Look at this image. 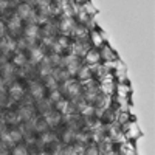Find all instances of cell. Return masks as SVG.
Here are the masks:
<instances>
[{
    "label": "cell",
    "instance_id": "6da1fadb",
    "mask_svg": "<svg viewBox=\"0 0 155 155\" xmlns=\"http://www.w3.org/2000/svg\"><path fill=\"white\" fill-rule=\"evenodd\" d=\"M64 90L73 98H76L78 95H79V85H78L74 81H71V79H67L65 82H64Z\"/></svg>",
    "mask_w": 155,
    "mask_h": 155
},
{
    "label": "cell",
    "instance_id": "7a4b0ae2",
    "mask_svg": "<svg viewBox=\"0 0 155 155\" xmlns=\"http://www.w3.org/2000/svg\"><path fill=\"white\" fill-rule=\"evenodd\" d=\"M16 48V42L12 41L11 37H2L0 39V50L3 51V53H11L12 50Z\"/></svg>",
    "mask_w": 155,
    "mask_h": 155
},
{
    "label": "cell",
    "instance_id": "3957f363",
    "mask_svg": "<svg viewBox=\"0 0 155 155\" xmlns=\"http://www.w3.org/2000/svg\"><path fill=\"white\" fill-rule=\"evenodd\" d=\"M34 14V11L30 5H19L17 6V17L19 19H30Z\"/></svg>",
    "mask_w": 155,
    "mask_h": 155
},
{
    "label": "cell",
    "instance_id": "277c9868",
    "mask_svg": "<svg viewBox=\"0 0 155 155\" xmlns=\"http://www.w3.org/2000/svg\"><path fill=\"white\" fill-rule=\"evenodd\" d=\"M30 93L36 99H42V96H44V87L39 84V82H33L30 85Z\"/></svg>",
    "mask_w": 155,
    "mask_h": 155
},
{
    "label": "cell",
    "instance_id": "5b68a950",
    "mask_svg": "<svg viewBox=\"0 0 155 155\" xmlns=\"http://www.w3.org/2000/svg\"><path fill=\"white\" fill-rule=\"evenodd\" d=\"M59 121H61V115L59 113H56L53 110H50L48 113H45V123H47V126H56V124H59Z\"/></svg>",
    "mask_w": 155,
    "mask_h": 155
},
{
    "label": "cell",
    "instance_id": "8992f818",
    "mask_svg": "<svg viewBox=\"0 0 155 155\" xmlns=\"http://www.w3.org/2000/svg\"><path fill=\"white\" fill-rule=\"evenodd\" d=\"M74 28H76V25H74V20L71 17H65V19L62 20V23H61V30L65 33V34L71 33Z\"/></svg>",
    "mask_w": 155,
    "mask_h": 155
},
{
    "label": "cell",
    "instance_id": "52a82bcc",
    "mask_svg": "<svg viewBox=\"0 0 155 155\" xmlns=\"http://www.w3.org/2000/svg\"><path fill=\"white\" fill-rule=\"evenodd\" d=\"M14 73H16V70H14V65H12V64H3L2 65V74L5 78L3 81H9L11 78L14 76Z\"/></svg>",
    "mask_w": 155,
    "mask_h": 155
},
{
    "label": "cell",
    "instance_id": "ba28073f",
    "mask_svg": "<svg viewBox=\"0 0 155 155\" xmlns=\"http://www.w3.org/2000/svg\"><path fill=\"white\" fill-rule=\"evenodd\" d=\"M9 96L12 99H20L23 96V88L19 85V84H12L9 87Z\"/></svg>",
    "mask_w": 155,
    "mask_h": 155
},
{
    "label": "cell",
    "instance_id": "9c48e42d",
    "mask_svg": "<svg viewBox=\"0 0 155 155\" xmlns=\"http://www.w3.org/2000/svg\"><path fill=\"white\" fill-rule=\"evenodd\" d=\"M42 61H44V51L41 48L33 47L31 48V64H39Z\"/></svg>",
    "mask_w": 155,
    "mask_h": 155
},
{
    "label": "cell",
    "instance_id": "30bf717a",
    "mask_svg": "<svg viewBox=\"0 0 155 155\" xmlns=\"http://www.w3.org/2000/svg\"><path fill=\"white\" fill-rule=\"evenodd\" d=\"M17 115L20 116V120H27V121H30V120H31V116H33V109H31V106H23V107L17 112Z\"/></svg>",
    "mask_w": 155,
    "mask_h": 155
},
{
    "label": "cell",
    "instance_id": "8fae6325",
    "mask_svg": "<svg viewBox=\"0 0 155 155\" xmlns=\"http://www.w3.org/2000/svg\"><path fill=\"white\" fill-rule=\"evenodd\" d=\"M37 33H39V27H37L36 23H30L28 27H27V30H25V36L30 37V39H36Z\"/></svg>",
    "mask_w": 155,
    "mask_h": 155
},
{
    "label": "cell",
    "instance_id": "7c38bea8",
    "mask_svg": "<svg viewBox=\"0 0 155 155\" xmlns=\"http://www.w3.org/2000/svg\"><path fill=\"white\" fill-rule=\"evenodd\" d=\"M37 106H39V110L45 115V113H48V112L51 110V107H50V106H51V101H50V99H45V101H44V99H39V104H37Z\"/></svg>",
    "mask_w": 155,
    "mask_h": 155
},
{
    "label": "cell",
    "instance_id": "4fadbf2b",
    "mask_svg": "<svg viewBox=\"0 0 155 155\" xmlns=\"http://www.w3.org/2000/svg\"><path fill=\"white\" fill-rule=\"evenodd\" d=\"M51 62H50V59H45L44 61V64H42V67H41V74L42 76H50L51 74Z\"/></svg>",
    "mask_w": 155,
    "mask_h": 155
},
{
    "label": "cell",
    "instance_id": "5bb4252c",
    "mask_svg": "<svg viewBox=\"0 0 155 155\" xmlns=\"http://www.w3.org/2000/svg\"><path fill=\"white\" fill-rule=\"evenodd\" d=\"M58 110L61 113H68L70 112V104H68V101H64V99H59L58 101V104H56Z\"/></svg>",
    "mask_w": 155,
    "mask_h": 155
},
{
    "label": "cell",
    "instance_id": "9a60e30c",
    "mask_svg": "<svg viewBox=\"0 0 155 155\" xmlns=\"http://www.w3.org/2000/svg\"><path fill=\"white\" fill-rule=\"evenodd\" d=\"M8 28H9L12 33L19 31V30H20V19H19V17H12V19L9 20V23H8Z\"/></svg>",
    "mask_w": 155,
    "mask_h": 155
},
{
    "label": "cell",
    "instance_id": "2e32d148",
    "mask_svg": "<svg viewBox=\"0 0 155 155\" xmlns=\"http://www.w3.org/2000/svg\"><path fill=\"white\" fill-rule=\"evenodd\" d=\"M85 56H87V62L88 64H96L99 61V58H101L98 51H87Z\"/></svg>",
    "mask_w": 155,
    "mask_h": 155
},
{
    "label": "cell",
    "instance_id": "e0dca14e",
    "mask_svg": "<svg viewBox=\"0 0 155 155\" xmlns=\"http://www.w3.org/2000/svg\"><path fill=\"white\" fill-rule=\"evenodd\" d=\"M54 140H56V137L51 132H44L42 137H41V143L42 144H50V143H53Z\"/></svg>",
    "mask_w": 155,
    "mask_h": 155
},
{
    "label": "cell",
    "instance_id": "ac0fdd59",
    "mask_svg": "<svg viewBox=\"0 0 155 155\" xmlns=\"http://www.w3.org/2000/svg\"><path fill=\"white\" fill-rule=\"evenodd\" d=\"M127 137H129V138L140 137V129H138V126H137L135 123H132V124H130V127L127 129Z\"/></svg>",
    "mask_w": 155,
    "mask_h": 155
},
{
    "label": "cell",
    "instance_id": "d6986e66",
    "mask_svg": "<svg viewBox=\"0 0 155 155\" xmlns=\"http://www.w3.org/2000/svg\"><path fill=\"white\" fill-rule=\"evenodd\" d=\"M8 134H9V138H11V143H12V144L19 143V141L22 140V134H20L19 130H9Z\"/></svg>",
    "mask_w": 155,
    "mask_h": 155
},
{
    "label": "cell",
    "instance_id": "ffe728a7",
    "mask_svg": "<svg viewBox=\"0 0 155 155\" xmlns=\"http://www.w3.org/2000/svg\"><path fill=\"white\" fill-rule=\"evenodd\" d=\"M99 56H102L104 59H107V61H110V59H115V54H113V51L109 48V47H106L104 50H102V53L99 54Z\"/></svg>",
    "mask_w": 155,
    "mask_h": 155
},
{
    "label": "cell",
    "instance_id": "44dd1931",
    "mask_svg": "<svg viewBox=\"0 0 155 155\" xmlns=\"http://www.w3.org/2000/svg\"><path fill=\"white\" fill-rule=\"evenodd\" d=\"M56 84H58V81L54 79L53 76H51V74H50V76H47V87H48V88L54 90V88H56Z\"/></svg>",
    "mask_w": 155,
    "mask_h": 155
},
{
    "label": "cell",
    "instance_id": "7402d4cb",
    "mask_svg": "<svg viewBox=\"0 0 155 155\" xmlns=\"http://www.w3.org/2000/svg\"><path fill=\"white\" fill-rule=\"evenodd\" d=\"M92 41H93L95 45H101L104 39H102V34H101V33H93V34H92Z\"/></svg>",
    "mask_w": 155,
    "mask_h": 155
},
{
    "label": "cell",
    "instance_id": "603a6c76",
    "mask_svg": "<svg viewBox=\"0 0 155 155\" xmlns=\"http://www.w3.org/2000/svg\"><path fill=\"white\" fill-rule=\"evenodd\" d=\"M12 155H28V150L23 146H16L14 150H12Z\"/></svg>",
    "mask_w": 155,
    "mask_h": 155
},
{
    "label": "cell",
    "instance_id": "cb8c5ba5",
    "mask_svg": "<svg viewBox=\"0 0 155 155\" xmlns=\"http://www.w3.org/2000/svg\"><path fill=\"white\" fill-rule=\"evenodd\" d=\"M73 51H74V56H76V54H84V53H85V47H84L82 44H76V45L73 47Z\"/></svg>",
    "mask_w": 155,
    "mask_h": 155
},
{
    "label": "cell",
    "instance_id": "d4e9b609",
    "mask_svg": "<svg viewBox=\"0 0 155 155\" xmlns=\"http://www.w3.org/2000/svg\"><path fill=\"white\" fill-rule=\"evenodd\" d=\"M27 62V59H25V56L22 53H17L16 58H14V64H17V65H23V64Z\"/></svg>",
    "mask_w": 155,
    "mask_h": 155
},
{
    "label": "cell",
    "instance_id": "484cf974",
    "mask_svg": "<svg viewBox=\"0 0 155 155\" xmlns=\"http://www.w3.org/2000/svg\"><path fill=\"white\" fill-rule=\"evenodd\" d=\"M82 11L85 12V14H93V12H95V6H93L92 3H85Z\"/></svg>",
    "mask_w": 155,
    "mask_h": 155
},
{
    "label": "cell",
    "instance_id": "4316f807",
    "mask_svg": "<svg viewBox=\"0 0 155 155\" xmlns=\"http://www.w3.org/2000/svg\"><path fill=\"white\" fill-rule=\"evenodd\" d=\"M81 71H78V74H79L81 79H87V78L90 76V70L88 68H79Z\"/></svg>",
    "mask_w": 155,
    "mask_h": 155
},
{
    "label": "cell",
    "instance_id": "83f0119b",
    "mask_svg": "<svg viewBox=\"0 0 155 155\" xmlns=\"http://www.w3.org/2000/svg\"><path fill=\"white\" fill-rule=\"evenodd\" d=\"M56 44L61 47V50L62 48H65L67 45H68V41H67V37H61V39H58V41H56Z\"/></svg>",
    "mask_w": 155,
    "mask_h": 155
},
{
    "label": "cell",
    "instance_id": "f1b7e54d",
    "mask_svg": "<svg viewBox=\"0 0 155 155\" xmlns=\"http://www.w3.org/2000/svg\"><path fill=\"white\" fill-rule=\"evenodd\" d=\"M84 155H99V152H98V149H96V147L90 146V147H87V150L84 152Z\"/></svg>",
    "mask_w": 155,
    "mask_h": 155
},
{
    "label": "cell",
    "instance_id": "f546056e",
    "mask_svg": "<svg viewBox=\"0 0 155 155\" xmlns=\"http://www.w3.org/2000/svg\"><path fill=\"white\" fill-rule=\"evenodd\" d=\"M8 121L9 123H19L20 121V116L17 113H11V115H8Z\"/></svg>",
    "mask_w": 155,
    "mask_h": 155
},
{
    "label": "cell",
    "instance_id": "4dcf8cb0",
    "mask_svg": "<svg viewBox=\"0 0 155 155\" xmlns=\"http://www.w3.org/2000/svg\"><path fill=\"white\" fill-rule=\"evenodd\" d=\"M73 138H74V134H73V130H67V132H65V135H64V141H65V143L71 141Z\"/></svg>",
    "mask_w": 155,
    "mask_h": 155
},
{
    "label": "cell",
    "instance_id": "1f68e13d",
    "mask_svg": "<svg viewBox=\"0 0 155 155\" xmlns=\"http://www.w3.org/2000/svg\"><path fill=\"white\" fill-rule=\"evenodd\" d=\"M61 99V93L58 92V90H53V92H51V96H50V101H59Z\"/></svg>",
    "mask_w": 155,
    "mask_h": 155
},
{
    "label": "cell",
    "instance_id": "d6a6232c",
    "mask_svg": "<svg viewBox=\"0 0 155 155\" xmlns=\"http://www.w3.org/2000/svg\"><path fill=\"white\" fill-rule=\"evenodd\" d=\"M82 113H84V115H92V113H93V107H92V106L82 107Z\"/></svg>",
    "mask_w": 155,
    "mask_h": 155
},
{
    "label": "cell",
    "instance_id": "836d02e7",
    "mask_svg": "<svg viewBox=\"0 0 155 155\" xmlns=\"http://www.w3.org/2000/svg\"><path fill=\"white\" fill-rule=\"evenodd\" d=\"M3 34H5V25H3L2 22H0V39L3 37Z\"/></svg>",
    "mask_w": 155,
    "mask_h": 155
},
{
    "label": "cell",
    "instance_id": "e575fe53",
    "mask_svg": "<svg viewBox=\"0 0 155 155\" xmlns=\"http://www.w3.org/2000/svg\"><path fill=\"white\" fill-rule=\"evenodd\" d=\"M0 155H9V153H8L6 150H2V152H0Z\"/></svg>",
    "mask_w": 155,
    "mask_h": 155
},
{
    "label": "cell",
    "instance_id": "d590c367",
    "mask_svg": "<svg viewBox=\"0 0 155 155\" xmlns=\"http://www.w3.org/2000/svg\"><path fill=\"white\" fill-rule=\"evenodd\" d=\"M0 118H2V112H0Z\"/></svg>",
    "mask_w": 155,
    "mask_h": 155
}]
</instances>
